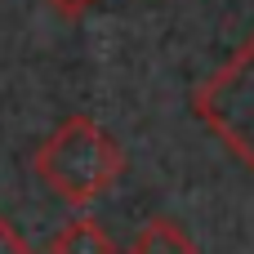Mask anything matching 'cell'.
I'll return each instance as SVG.
<instances>
[{"label":"cell","mask_w":254,"mask_h":254,"mask_svg":"<svg viewBox=\"0 0 254 254\" xmlns=\"http://www.w3.org/2000/svg\"><path fill=\"white\" fill-rule=\"evenodd\" d=\"M129 254H196V241H192L174 219L156 214V219H147V223L134 232Z\"/></svg>","instance_id":"obj_3"},{"label":"cell","mask_w":254,"mask_h":254,"mask_svg":"<svg viewBox=\"0 0 254 254\" xmlns=\"http://www.w3.org/2000/svg\"><path fill=\"white\" fill-rule=\"evenodd\" d=\"M0 254H31V250H27V241L9 228L4 219H0Z\"/></svg>","instance_id":"obj_5"},{"label":"cell","mask_w":254,"mask_h":254,"mask_svg":"<svg viewBox=\"0 0 254 254\" xmlns=\"http://www.w3.org/2000/svg\"><path fill=\"white\" fill-rule=\"evenodd\" d=\"M49 254H116V241L107 237V228L98 219H71L49 241Z\"/></svg>","instance_id":"obj_4"},{"label":"cell","mask_w":254,"mask_h":254,"mask_svg":"<svg viewBox=\"0 0 254 254\" xmlns=\"http://www.w3.org/2000/svg\"><path fill=\"white\" fill-rule=\"evenodd\" d=\"M31 170L36 179L71 201V205H89L98 201L121 174H125V152L121 143L89 116H67L31 156Z\"/></svg>","instance_id":"obj_1"},{"label":"cell","mask_w":254,"mask_h":254,"mask_svg":"<svg viewBox=\"0 0 254 254\" xmlns=\"http://www.w3.org/2000/svg\"><path fill=\"white\" fill-rule=\"evenodd\" d=\"M196 121L254 174V36L192 94Z\"/></svg>","instance_id":"obj_2"},{"label":"cell","mask_w":254,"mask_h":254,"mask_svg":"<svg viewBox=\"0 0 254 254\" xmlns=\"http://www.w3.org/2000/svg\"><path fill=\"white\" fill-rule=\"evenodd\" d=\"M98 0H49V9H58L63 18H80L85 9H94Z\"/></svg>","instance_id":"obj_6"}]
</instances>
